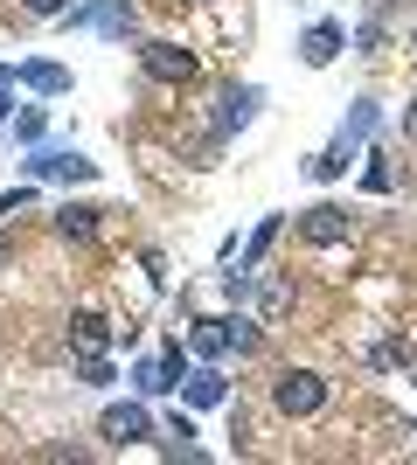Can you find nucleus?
I'll return each instance as SVG.
<instances>
[{
  "label": "nucleus",
  "instance_id": "obj_21",
  "mask_svg": "<svg viewBox=\"0 0 417 465\" xmlns=\"http://www.w3.org/2000/svg\"><path fill=\"white\" fill-rule=\"evenodd\" d=\"M382 42H390L382 15H376V21H362V28H355V49H362V56H382Z\"/></svg>",
  "mask_w": 417,
  "mask_h": 465
},
{
  "label": "nucleus",
  "instance_id": "obj_3",
  "mask_svg": "<svg viewBox=\"0 0 417 465\" xmlns=\"http://www.w3.org/2000/svg\"><path fill=\"white\" fill-rule=\"evenodd\" d=\"M21 167H28L35 181H98V160L77 153V146H35Z\"/></svg>",
  "mask_w": 417,
  "mask_h": 465
},
{
  "label": "nucleus",
  "instance_id": "obj_1",
  "mask_svg": "<svg viewBox=\"0 0 417 465\" xmlns=\"http://www.w3.org/2000/svg\"><path fill=\"white\" fill-rule=\"evenodd\" d=\"M327 375L320 369H278V382H272V403H278V417H293V424H306V417H320L327 410Z\"/></svg>",
  "mask_w": 417,
  "mask_h": 465
},
{
  "label": "nucleus",
  "instance_id": "obj_17",
  "mask_svg": "<svg viewBox=\"0 0 417 465\" xmlns=\"http://www.w3.org/2000/svg\"><path fill=\"white\" fill-rule=\"evenodd\" d=\"M7 133H15L21 146H42V133H49V112H42V104H21V112L7 118Z\"/></svg>",
  "mask_w": 417,
  "mask_h": 465
},
{
  "label": "nucleus",
  "instance_id": "obj_25",
  "mask_svg": "<svg viewBox=\"0 0 417 465\" xmlns=\"http://www.w3.org/2000/svg\"><path fill=\"white\" fill-rule=\"evenodd\" d=\"M403 139H417V97L403 104Z\"/></svg>",
  "mask_w": 417,
  "mask_h": 465
},
{
  "label": "nucleus",
  "instance_id": "obj_26",
  "mask_svg": "<svg viewBox=\"0 0 417 465\" xmlns=\"http://www.w3.org/2000/svg\"><path fill=\"white\" fill-rule=\"evenodd\" d=\"M7 118H15V97H7V84H0V125H7Z\"/></svg>",
  "mask_w": 417,
  "mask_h": 465
},
{
  "label": "nucleus",
  "instance_id": "obj_15",
  "mask_svg": "<svg viewBox=\"0 0 417 465\" xmlns=\"http://www.w3.org/2000/svg\"><path fill=\"white\" fill-rule=\"evenodd\" d=\"M278 230H285V215H264L258 230H251V243H243V272H258V264H264V251L278 243Z\"/></svg>",
  "mask_w": 417,
  "mask_h": 465
},
{
  "label": "nucleus",
  "instance_id": "obj_18",
  "mask_svg": "<svg viewBox=\"0 0 417 465\" xmlns=\"http://www.w3.org/2000/svg\"><path fill=\"white\" fill-rule=\"evenodd\" d=\"M348 160H355L348 146H327V153L306 160V174H313V181H341V174H348Z\"/></svg>",
  "mask_w": 417,
  "mask_h": 465
},
{
  "label": "nucleus",
  "instance_id": "obj_9",
  "mask_svg": "<svg viewBox=\"0 0 417 465\" xmlns=\"http://www.w3.org/2000/svg\"><path fill=\"white\" fill-rule=\"evenodd\" d=\"M15 84H28L35 97H63V91H70V70L49 63V56H28V63H15Z\"/></svg>",
  "mask_w": 417,
  "mask_h": 465
},
{
  "label": "nucleus",
  "instance_id": "obj_13",
  "mask_svg": "<svg viewBox=\"0 0 417 465\" xmlns=\"http://www.w3.org/2000/svg\"><path fill=\"white\" fill-rule=\"evenodd\" d=\"M70 341H77V354H104L112 348V320H104V312H77V320H70Z\"/></svg>",
  "mask_w": 417,
  "mask_h": 465
},
{
  "label": "nucleus",
  "instance_id": "obj_27",
  "mask_svg": "<svg viewBox=\"0 0 417 465\" xmlns=\"http://www.w3.org/2000/svg\"><path fill=\"white\" fill-rule=\"evenodd\" d=\"M0 84H15V63H0Z\"/></svg>",
  "mask_w": 417,
  "mask_h": 465
},
{
  "label": "nucleus",
  "instance_id": "obj_23",
  "mask_svg": "<svg viewBox=\"0 0 417 465\" xmlns=\"http://www.w3.org/2000/svg\"><path fill=\"white\" fill-rule=\"evenodd\" d=\"M133 389H139V396H167V382H160V361H139V369H133Z\"/></svg>",
  "mask_w": 417,
  "mask_h": 465
},
{
  "label": "nucleus",
  "instance_id": "obj_6",
  "mask_svg": "<svg viewBox=\"0 0 417 465\" xmlns=\"http://www.w3.org/2000/svg\"><path fill=\"white\" fill-rule=\"evenodd\" d=\"M258 104H264V91H258V84H223V97H216V139L243 133V125L258 118Z\"/></svg>",
  "mask_w": 417,
  "mask_h": 465
},
{
  "label": "nucleus",
  "instance_id": "obj_11",
  "mask_svg": "<svg viewBox=\"0 0 417 465\" xmlns=\"http://www.w3.org/2000/svg\"><path fill=\"white\" fill-rule=\"evenodd\" d=\"M181 396H188L195 410H216V403H230V382H223V369H216V361H202V369H188Z\"/></svg>",
  "mask_w": 417,
  "mask_h": 465
},
{
  "label": "nucleus",
  "instance_id": "obj_28",
  "mask_svg": "<svg viewBox=\"0 0 417 465\" xmlns=\"http://www.w3.org/2000/svg\"><path fill=\"white\" fill-rule=\"evenodd\" d=\"M411 49H417V35H411Z\"/></svg>",
  "mask_w": 417,
  "mask_h": 465
},
{
  "label": "nucleus",
  "instance_id": "obj_20",
  "mask_svg": "<svg viewBox=\"0 0 417 465\" xmlns=\"http://www.w3.org/2000/svg\"><path fill=\"white\" fill-rule=\"evenodd\" d=\"M160 382H167V389L188 382V348H181V341H167V348H160Z\"/></svg>",
  "mask_w": 417,
  "mask_h": 465
},
{
  "label": "nucleus",
  "instance_id": "obj_10",
  "mask_svg": "<svg viewBox=\"0 0 417 465\" xmlns=\"http://www.w3.org/2000/svg\"><path fill=\"white\" fill-rule=\"evenodd\" d=\"M376 118H382L376 97H355V104H348V118H341V133H334V146L362 153V146H369V133H376Z\"/></svg>",
  "mask_w": 417,
  "mask_h": 465
},
{
  "label": "nucleus",
  "instance_id": "obj_22",
  "mask_svg": "<svg viewBox=\"0 0 417 465\" xmlns=\"http://www.w3.org/2000/svg\"><path fill=\"white\" fill-rule=\"evenodd\" d=\"M77 375H84V382H91V389H104V382H112V375H119V369H112L104 354H84V361H77Z\"/></svg>",
  "mask_w": 417,
  "mask_h": 465
},
{
  "label": "nucleus",
  "instance_id": "obj_12",
  "mask_svg": "<svg viewBox=\"0 0 417 465\" xmlns=\"http://www.w3.org/2000/svg\"><path fill=\"white\" fill-rule=\"evenodd\" d=\"M98 215L104 209H91V202H63L56 209V236L63 243H98Z\"/></svg>",
  "mask_w": 417,
  "mask_h": 465
},
{
  "label": "nucleus",
  "instance_id": "obj_19",
  "mask_svg": "<svg viewBox=\"0 0 417 465\" xmlns=\"http://www.w3.org/2000/svg\"><path fill=\"white\" fill-rule=\"evenodd\" d=\"M362 188H369V194H390V188H397V167H390V153H369V167H362Z\"/></svg>",
  "mask_w": 417,
  "mask_h": 465
},
{
  "label": "nucleus",
  "instance_id": "obj_16",
  "mask_svg": "<svg viewBox=\"0 0 417 465\" xmlns=\"http://www.w3.org/2000/svg\"><path fill=\"white\" fill-rule=\"evenodd\" d=\"M411 361H417V348L403 341V333H390V341L369 348V369H411Z\"/></svg>",
  "mask_w": 417,
  "mask_h": 465
},
{
  "label": "nucleus",
  "instance_id": "obj_5",
  "mask_svg": "<svg viewBox=\"0 0 417 465\" xmlns=\"http://www.w3.org/2000/svg\"><path fill=\"white\" fill-rule=\"evenodd\" d=\"M299 236L320 243V251H327V243H348V236H355V215L341 209V202H313V209L299 215Z\"/></svg>",
  "mask_w": 417,
  "mask_h": 465
},
{
  "label": "nucleus",
  "instance_id": "obj_14",
  "mask_svg": "<svg viewBox=\"0 0 417 465\" xmlns=\"http://www.w3.org/2000/svg\"><path fill=\"white\" fill-rule=\"evenodd\" d=\"M188 354H202V361L230 354V320H195V333H188Z\"/></svg>",
  "mask_w": 417,
  "mask_h": 465
},
{
  "label": "nucleus",
  "instance_id": "obj_24",
  "mask_svg": "<svg viewBox=\"0 0 417 465\" xmlns=\"http://www.w3.org/2000/svg\"><path fill=\"white\" fill-rule=\"evenodd\" d=\"M77 7V0H21V15H35V21H63Z\"/></svg>",
  "mask_w": 417,
  "mask_h": 465
},
{
  "label": "nucleus",
  "instance_id": "obj_8",
  "mask_svg": "<svg viewBox=\"0 0 417 465\" xmlns=\"http://www.w3.org/2000/svg\"><path fill=\"white\" fill-rule=\"evenodd\" d=\"M341 49H348V28H341V21H313V28L299 35V63H306V70H327Z\"/></svg>",
  "mask_w": 417,
  "mask_h": 465
},
{
  "label": "nucleus",
  "instance_id": "obj_4",
  "mask_svg": "<svg viewBox=\"0 0 417 465\" xmlns=\"http://www.w3.org/2000/svg\"><path fill=\"white\" fill-rule=\"evenodd\" d=\"M139 70L154 84H195V49H181V42H139Z\"/></svg>",
  "mask_w": 417,
  "mask_h": 465
},
{
  "label": "nucleus",
  "instance_id": "obj_2",
  "mask_svg": "<svg viewBox=\"0 0 417 465\" xmlns=\"http://www.w3.org/2000/svg\"><path fill=\"white\" fill-rule=\"evenodd\" d=\"M70 28H98V35H112V42H125L139 28V7L133 0H84V7H70Z\"/></svg>",
  "mask_w": 417,
  "mask_h": 465
},
{
  "label": "nucleus",
  "instance_id": "obj_7",
  "mask_svg": "<svg viewBox=\"0 0 417 465\" xmlns=\"http://www.w3.org/2000/svg\"><path fill=\"white\" fill-rule=\"evenodd\" d=\"M98 438H104V445H139V438H154V417H146V403H112V410H104V417H98Z\"/></svg>",
  "mask_w": 417,
  "mask_h": 465
}]
</instances>
